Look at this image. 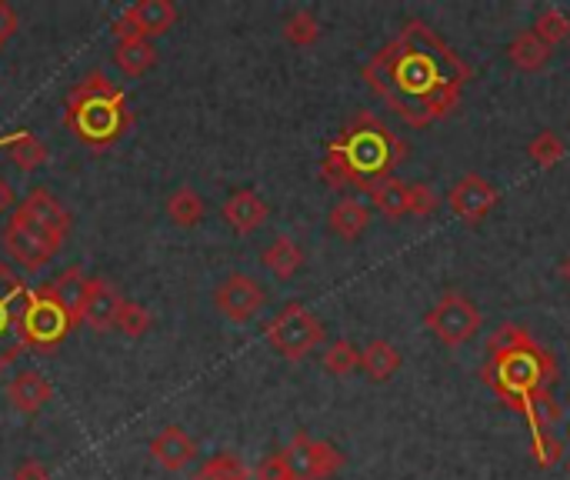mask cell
Returning <instances> with one entry per match:
<instances>
[{"mask_svg": "<svg viewBox=\"0 0 570 480\" xmlns=\"http://www.w3.org/2000/svg\"><path fill=\"white\" fill-rule=\"evenodd\" d=\"M471 77V63L424 20H407L364 63L367 87L411 127H431L454 114Z\"/></svg>", "mask_w": 570, "mask_h": 480, "instance_id": "cell-1", "label": "cell"}, {"mask_svg": "<svg viewBox=\"0 0 570 480\" xmlns=\"http://www.w3.org/2000/svg\"><path fill=\"white\" fill-rule=\"evenodd\" d=\"M321 364L334 378H351L361 368V347L354 341H344V337L341 341H331L324 347V354H321Z\"/></svg>", "mask_w": 570, "mask_h": 480, "instance_id": "cell-26", "label": "cell"}, {"mask_svg": "<svg viewBox=\"0 0 570 480\" xmlns=\"http://www.w3.org/2000/svg\"><path fill=\"white\" fill-rule=\"evenodd\" d=\"M114 327L120 331V334H127V337H144L150 327H154V317H150V311L144 307V304H137V301H120V307H117V317H114Z\"/></svg>", "mask_w": 570, "mask_h": 480, "instance_id": "cell-31", "label": "cell"}, {"mask_svg": "<svg viewBox=\"0 0 570 480\" xmlns=\"http://www.w3.org/2000/svg\"><path fill=\"white\" fill-rule=\"evenodd\" d=\"M561 274H564V277H568V281H570V257H568V261H564V264H561Z\"/></svg>", "mask_w": 570, "mask_h": 480, "instance_id": "cell-38", "label": "cell"}, {"mask_svg": "<svg viewBox=\"0 0 570 480\" xmlns=\"http://www.w3.org/2000/svg\"><path fill=\"white\" fill-rule=\"evenodd\" d=\"M481 381L528 421L534 461L541 471H551L564 458V444L558 438L561 408L554 401V388L561 381L558 357L521 324H504L488 341V354L481 364Z\"/></svg>", "mask_w": 570, "mask_h": 480, "instance_id": "cell-2", "label": "cell"}, {"mask_svg": "<svg viewBox=\"0 0 570 480\" xmlns=\"http://www.w3.org/2000/svg\"><path fill=\"white\" fill-rule=\"evenodd\" d=\"M190 480H250V471L234 451H220V454L207 458Z\"/></svg>", "mask_w": 570, "mask_h": 480, "instance_id": "cell-27", "label": "cell"}, {"mask_svg": "<svg viewBox=\"0 0 570 480\" xmlns=\"http://www.w3.org/2000/svg\"><path fill=\"white\" fill-rule=\"evenodd\" d=\"M498 200H501V190H498L488 177H481V174H464V177L448 190V207H451V214H454L461 224H468V227H478V224L494 210Z\"/></svg>", "mask_w": 570, "mask_h": 480, "instance_id": "cell-10", "label": "cell"}, {"mask_svg": "<svg viewBox=\"0 0 570 480\" xmlns=\"http://www.w3.org/2000/svg\"><path fill=\"white\" fill-rule=\"evenodd\" d=\"M10 227L30 237L37 247H43L53 257L63 247V237L70 231V214L50 190H33L10 217Z\"/></svg>", "mask_w": 570, "mask_h": 480, "instance_id": "cell-5", "label": "cell"}, {"mask_svg": "<svg viewBox=\"0 0 570 480\" xmlns=\"http://www.w3.org/2000/svg\"><path fill=\"white\" fill-rule=\"evenodd\" d=\"M164 210H167V217H170V224H177V227H197L200 221H204V214H207V204H204V197L194 190V187H177L170 197H167V204H164Z\"/></svg>", "mask_w": 570, "mask_h": 480, "instance_id": "cell-25", "label": "cell"}, {"mask_svg": "<svg viewBox=\"0 0 570 480\" xmlns=\"http://www.w3.org/2000/svg\"><path fill=\"white\" fill-rule=\"evenodd\" d=\"M224 221L237 231V234H254V231H261L264 224H267V217H271V207H267V200L257 194V190H250V187H240V190H234L227 200H224Z\"/></svg>", "mask_w": 570, "mask_h": 480, "instance_id": "cell-14", "label": "cell"}, {"mask_svg": "<svg viewBox=\"0 0 570 480\" xmlns=\"http://www.w3.org/2000/svg\"><path fill=\"white\" fill-rule=\"evenodd\" d=\"M50 398H53V388H50V381L40 371H20L7 384V401L13 404V411H20L27 418L40 414Z\"/></svg>", "mask_w": 570, "mask_h": 480, "instance_id": "cell-16", "label": "cell"}, {"mask_svg": "<svg viewBox=\"0 0 570 480\" xmlns=\"http://www.w3.org/2000/svg\"><path fill=\"white\" fill-rule=\"evenodd\" d=\"M367 197H371V210L384 214L387 221H401L411 214V184L407 180L391 177V180L377 184Z\"/></svg>", "mask_w": 570, "mask_h": 480, "instance_id": "cell-21", "label": "cell"}, {"mask_svg": "<svg viewBox=\"0 0 570 480\" xmlns=\"http://www.w3.org/2000/svg\"><path fill=\"white\" fill-rule=\"evenodd\" d=\"M7 150H10V160H13L23 174H30V170H37V167H43V160H47V147H43L30 130L13 134V137L7 140Z\"/></svg>", "mask_w": 570, "mask_h": 480, "instance_id": "cell-28", "label": "cell"}, {"mask_svg": "<svg viewBox=\"0 0 570 480\" xmlns=\"http://www.w3.org/2000/svg\"><path fill=\"white\" fill-rule=\"evenodd\" d=\"M528 157L544 167V170H554L564 157H568V144L554 134V130H541L534 134V140L528 144Z\"/></svg>", "mask_w": 570, "mask_h": 480, "instance_id": "cell-30", "label": "cell"}, {"mask_svg": "<svg viewBox=\"0 0 570 480\" xmlns=\"http://www.w3.org/2000/svg\"><path fill=\"white\" fill-rule=\"evenodd\" d=\"M284 458L297 480H327L341 474L347 464V458L331 441H314L304 431L291 438V444L284 448Z\"/></svg>", "mask_w": 570, "mask_h": 480, "instance_id": "cell-8", "label": "cell"}, {"mask_svg": "<svg viewBox=\"0 0 570 480\" xmlns=\"http://www.w3.org/2000/svg\"><path fill=\"white\" fill-rule=\"evenodd\" d=\"M361 368H364V374L374 381V384H384V381H391L397 371H401V351L391 344V341H371L364 351H361Z\"/></svg>", "mask_w": 570, "mask_h": 480, "instance_id": "cell-22", "label": "cell"}, {"mask_svg": "<svg viewBox=\"0 0 570 480\" xmlns=\"http://www.w3.org/2000/svg\"><path fill=\"white\" fill-rule=\"evenodd\" d=\"M83 287H87V277L73 267V271H63L43 294L70 317V324L73 321H80V301H83Z\"/></svg>", "mask_w": 570, "mask_h": 480, "instance_id": "cell-23", "label": "cell"}, {"mask_svg": "<svg viewBox=\"0 0 570 480\" xmlns=\"http://www.w3.org/2000/svg\"><path fill=\"white\" fill-rule=\"evenodd\" d=\"M214 304H217V311H220L227 321L247 324V321H254V317L264 311L267 291H264L254 277H247V274H230V277H224V281L217 284Z\"/></svg>", "mask_w": 570, "mask_h": 480, "instance_id": "cell-11", "label": "cell"}, {"mask_svg": "<svg viewBox=\"0 0 570 480\" xmlns=\"http://www.w3.org/2000/svg\"><path fill=\"white\" fill-rule=\"evenodd\" d=\"M150 458H154L164 471H170V474L187 471V468L197 461V441H194L184 428L167 424L160 434H154V441H150Z\"/></svg>", "mask_w": 570, "mask_h": 480, "instance_id": "cell-13", "label": "cell"}, {"mask_svg": "<svg viewBox=\"0 0 570 480\" xmlns=\"http://www.w3.org/2000/svg\"><path fill=\"white\" fill-rule=\"evenodd\" d=\"M424 324H428V331H431L444 347H464V344H471V341L481 334L484 317H481L478 304H474L468 294L448 291V294L428 311Z\"/></svg>", "mask_w": 570, "mask_h": 480, "instance_id": "cell-7", "label": "cell"}, {"mask_svg": "<svg viewBox=\"0 0 570 480\" xmlns=\"http://www.w3.org/2000/svg\"><path fill=\"white\" fill-rule=\"evenodd\" d=\"M411 147L371 110H361L347 120V127L327 140L321 160V180L331 190L357 187L371 194L377 184L391 180L401 160H407Z\"/></svg>", "mask_w": 570, "mask_h": 480, "instance_id": "cell-3", "label": "cell"}, {"mask_svg": "<svg viewBox=\"0 0 570 480\" xmlns=\"http://www.w3.org/2000/svg\"><path fill=\"white\" fill-rule=\"evenodd\" d=\"M70 317L47 297H33L30 301V311H27V341H37V344H53L57 337H63Z\"/></svg>", "mask_w": 570, "mask_h": 480, "instance_id": "cell-17", "label": "cell"}, {"mask_svg": "<svg viewBox=\"0 0 570 480\" xmlns=\"http://www.w3.org/2000/svg\"><path fill=\"white\" fill-rule=\"evenodd\" d=\"M261 264L277 277V281H291L301 267H304V251L297 247V241H291L287 234L274 237L264 254H261Z\"/></svg>", "mask_w": 570, "mask_h": 480, "instance_id": "cell-20", "label": "cell"}, {"mask_svg": "<svg viewBox=\"0 0 570 480\" xmlns=\"http://www.w3.org/2000/svg\"><path fill=\"white\" fill-rule=\"evenodd\" d=\"M174 23H177V7L170 0H140L114 20V33L154 40V37L167 33Z\"/></svg>", "mask_w": 570, "mask_h": 480, "instance_id": "cell-12", "label": "cell"}, {"mask_svg": "<svg viewBox=\"0 0 570 480\" xmlns=\"http://www.w3.org/2000/svg\"><path fill=\"white\" fill-rule=\"evenodd\" d=\"M13 30H17V10L0 0V47L13 37Z\"/></svg>", "mask_w": 570, "mask_h": 480, "instance_id": "cell-36", "label": "cell"}, {"mask_svg": "<svg viewBox=\"0 0 570 480\" xmlns=\"http://www.w3.org/2000/svg\"><path fill=\"white\" fill-rule=\"evenodd\" d=\"M114 63L124 77H144L157 63V47L144 37H117Z\"/></svg>", "mask_w": 570, "mask_h": 480, "instance_id": "cell-19", "label": "cell"}, {"mask_svg": "<svg viewBox=\"0 0 570 480\" xmlns=\"http://www.w3.org/2000/svg\"><path fill=\"white\" fill-rule=\"evenodd\" d=\"M120 90H114L100 74H90L80 87H73L70 110L80 117V137H114V130L120 127Z\"/></svg>", "mask_w": 570, "mask_h": 480, "instance_id": "cell-6", "label": "cell"}, {"mask_svg": "<svg viewBox=\"0 0 570 480\" xmlns=\"http://www.w3.org/2000/svg\"><path fill=\"white\" fill-rule=\"evenodd\" d=\"M264 337L284 361H304L314 347L324 344L327 334H324L321 317L311 307L291 301L264 324Z\"/></svg>", "mask_w": 570, "mask_h": 480, "instance_id": "cell-4", "label": "cell"}, {"mask_svg": "<svg viewBox=\"0 0 570 480\" xmlns=\"http://www.w3.org/2000/svg\"><path fill=\"white\" fill-rule=\"evenodd\" d=\"M508 57H511V63H514L518 70L534 74V70H541V67L551 60V47H548L534 30H521V33L511 40Z\"/></svg>", "mask_w": 570, "mask_h": 480, "instance_id": "cell-24", "label": "cell"}, {"mask_svg": "<svg viewBox=\"0 0 570 480\" xmlns=\"http://www.w3.org/2000/svg\"><path fill=\"white\" fill-rule=\"evenodd\" d=\"M257 480H297V474L291 471V464H287L284 451H277V454H267V458L261 461V468H257Z\"/></svg>", "mask_w": 570, "mask_h": 480, "instance_id": "cell-34", "label": "cell"}, {"mask_svg": "<svg viewBox=\"0 0 570 480\" xmlns=\"http://www.w3.org/2000/svg\"><path fill=\"white\" fill-rule=\"evenodd\" d=\"M531 30H534L548 47H558V43H564L570 37V17L561 7H548V10L538 13V20H534Z\"/></svg>", "mask_w": 570, "mask_h": 480, "instance_id": "cell-32", "label": "cell"}, {"mask_svg": "<svg viewBox=\"0 0 570 480\" xmlns=\"http://www.w3.org/2000/svg\"><path fill=\"white\" fill-rule=\"evenodd\" d=\"M371 217H374L371 204H364V200H357V197H344V200H337V204L331 207L327 227H331L337 237H344V241H357V237L371 227Z\"/></svg>", "mask_w": 570, "mask_h": 480, "instance_id": "cell-18", "label": "cell"}, {"mask_svg": "<svg viewBox=\"0 0 570 480\" xmlns=\"http://www.w3.org/2000/svg\"><path fill=\"white\" fill-rule=\"evenodd\" d=\"M13 480H50V468L43 461H23V464H17Z\"/></svg>", "mask_w": 570, "mask_h": 480, "instance_id": "cell-35", "label": "cell"}, {"mask_svg": "<svg viewBox=\"0 0 570 480\" xmlns=\"http://www.w3.org/2000/svg\"><path fill=\"white\" fill-rule=\"evenodd\" d=\"M120 301H124V297H120L107 281L87 277L83 301H80V321H87L94 331H107V327H114V317H117Z\"/></svg>", "mask_w": 570, "mask_h": 480, "instance_id": "cell-15", "label": "cell"}, {"mask_svg": "<svg viewBox=\"0 0 570 480\" xmlns=\"http://www.w3.org/2000/svg\"><path fill=\"white\" fill-rule=\"evenodd\" d=\"M281 33H284V40H287L291 47H311V43L321 40V20H317L311 10H294V13L284 20Z\"/></svg>", "mask_w": 570, "mask_h": 480, "instance_id": "cell-29", "label": "cell"}, {"mask_svg": "<svg viewBox=\"0 0 570 480\" xmlns=\"http://www.w3.org/2000/svg\"><path fill=\"white\" fill-rule=\"evenodd\" d=\"M438 210V194L431 190V184L417 180L411 184V214L414 217H431Z\"/></svg>", "mask_w": 570, "mask_h": 480, "instance_id": "cell-33", "label": "cell"}, {"mask_svg": "<svg viewBox=\"0 0 570 480\" xmlns=\"http://www.w3.org/2000/svg\"><path fill=\"white\" fill-rule=\"evenodd\" d=\"M13 207V187L0 177V214H7Z\"/></svg>", "mask_w": 570, "mask_h": 480, "instance_id": "cell-37", "label": "cell"}, {"mask_svg": "<svg viewBox=\"0 0 570 480\" xmlns=\"http://www.w3.org/2000/svg\"><path fill=\"white\" fill-rule=\"evenodd\" d=\"M27 311H30L27 291L0 264V364L13 357L17 341H27Z\"/></svg>", "mask_w": 570, "mask_h": 480, "instance_id": "cell-9", "label": "cell"}]
</instances>
